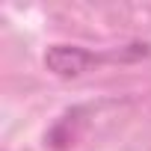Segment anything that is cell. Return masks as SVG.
I'll list each match as a JSON object with an SVG mask.
<instances>
[{"instance_id": "1", "label": "cell", "mask_w": 151, "mask_h": 151, "mask_svg": "<svg viewBox=\"0 0 151 151\" xmlns=\"http://www.w3.org/2000/svg\"><path fill=\"white\" fill-rule=\"evenodd\" d=\"M89 53H83L80 47H65V45H56L50 53H47V65L56 71V74H80L86 65H89Z\"/></svg>"}]
</instances>
